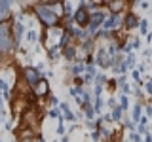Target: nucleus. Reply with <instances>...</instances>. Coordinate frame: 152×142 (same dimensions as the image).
<instances>
[{
    "label": "nucleus",
    "mask_w": 152,
    "mask_h": 142,
    "mask_svg": "<svg viewBox=\"0 0 152 142\" xmlns=\"http://www.w3.org/2000/svg\"><path fill=\"white\" fill-rule=\"evenodd\" d=\"M34 13L44 28L59 27V19L63 13V2H38L34 4Z\"/></svg>",
    "instance_id": "1"
},
{
    "label": "nucleus",
    "mask_w": 152,
    "mask_h": 142,
    "mask_svg": "<svg viewBox=\"0 0 152 142\" xmlns=\"http://www.w3.org/2000/svg\"><path fill=\"white\" fill-rule=\"evenodd\" d=\"M104 13L103 12H93V13H89V21H88V27H86V36L88 38H91L97 34V28L103 25V21H104Z\"/></svg>",
    "instance_id": "2"
},
{
    "label": "nucleus",
    "mask_w": 152,
    "mask_h": 142,
    "mask_svg": "<svg viewBox=\"0 0 152 142\" xmlns=\"http://www.w3.org/2000/svg\"><path fill=\"white\" fill-rule=\"evenodd\" d=\"M21 17H23V12L17 15V19L12 23V38H13V46H15V49L19 47V44H21V40H23V34H25V25H23V21H21Z\"/></svg>",
    "instance_id": "3"
},
{
    "label": "nucleus",
    "mask_w": 152,
    "mask_h": 142,
    "mask_svg": "<svg viewBox=\"0 0 152 142\" xmlns=\"http://www.w3.org/2000/svg\"><path fill=\"white\" fill-rule=\"evenodd\" d=\"M88 21H89V12L84 8V4H80V8L72 13V23L80 28H86L88 27Z\"/></svg>",
    "instance_id": "4"
},
{
    "label": "nucleus",
    "mask_w": 152,
    "mask_h": 142,
    "mask_svg": "<svg viewBox=\"0 0 152 142\" xmlns=\"http://www.w3.org/2000/svg\"><path fill=\"white\" fill-rule=\"evenodd\" d=\"M23 78H25V83L32 89V87L38 83V80H40L42 76L36 72L34 66H25V68H23Z\"/></svg>",
    "instance_id": "5"
},
{
    "label": "nucleus",
    "mask_w": 152,
    "mask_h": 142,
    "mask_svg": "<svg viewBox=\"0 0 152 142\" xmlns=\"http://www.w3.org/2000/svg\"><path fill=\"white\" fill-rule=\"evenodd\" d=\"M122 23H124V19H122L120 15H110L108 19H104V21H103L101 27H103L104 32H110V30H114V28H118Z\"/></svg>",
    "instance_id": "6"
},
{
    "label": "nucleus",
    "mask_w": 152,
    "mask_h": 142,
    "mask_svg": "<svg viewBox=\"0 0 152 142\" xmlns=\"http://www.w3.org/2000/svg\"><path fill=\"white\" fill-rule=\"evenodd\" d=\"M12 17V2L10 0H0V25L8 23Z\"/></svg>",
    "instance_id": "7"
},
{
    "label": "nucleus",
    "mask_w": 152,
    "mask_h": 142,
    "mask_svg": "<svg viewBox=\"0 0 152 142\" xmlns=\"http://www.w3.org/2000/svg\"><path fill=\"white\" fill-rule=\"evenodd\" d=\"M32 93H34V97H46V95H50V83H48V80L46 78L38 80V83L32 87Z\"/></svg>",
    "instance_id": "8"
},
{
    "label": "nucleus",
    "mask_w": 152,
    "mask_h": 142,
    "mask_svg": "<svg viewBox=\"0 0 152 142\" xmlns=\"http://www.w3.org/2000/svg\"><path fill=\"white\" fill-rule=\"evenodd\" d=\"M97 63H99L101 68H108V66L114 64V61L108 57V53H107V49H104V47H101V49L97 51Z\"/></svg>",
    "instance_id": "9"
},
{
    "label": "nucleus",
    "mask_w": 152,
    "mask_h": 142,
    "mask_svg": "<svg viewBox=\"0 0 152 142\" xmlns=\"http://www.w3.org/2000/svg\"><path fill=\"white\" fill-rule=\"evenodd\" d=\"M57 108L63 112V116H61L63 120H66V121H76V116L70 112V108H69V104H66V102H59V106H57Z\"/></svg>",
    "instance_id": "10"
},
{
    "label": "nucleus",
    "mask_w": 152,
    "mask_h": 142,
    "mask_svg": "<svg viewBox=\"0 0 152 142\" xmlns=\"http://www.w3.org/2000/svg\"><path fill=\"white\" fill-rule=\"evenodd\" d=\"M124 25H126V28H135L139 25V19H137L135 13H127L126 19H124Z\"/></svg>",
    "instance_id": "11"
},
{
    "label": "nucleus",
    "mask_w": 152,
    "mask_h": 142,
    "mask_svg": "<svg viewBox=\"0 0 152 142\" xmlns=\"http://www.w3.org/2000/svg\"><path fill=\"white\" fill-rule=\"evenodd\" d=\"M104 4L110 6L112 15H120V9H124V6H126V2H120V0H116V2H104Z\"/></svg>",
    "instance_id": "12"
},
{
    "label": "nucleus",
    "mask_w": 152,
    "mask_h": 142,
    "mask_svg": "<svg viewBox=\"0 0 152 142\" xmlns=\"http://www.w3.org/2000/svg\"><path fill=\"white\" fill-rule=\"evenodd\" d=\"M82 110H84V116L88 117V121H93V117H95V110H93L91 104L84 102V104H82Z\"/></svg>",
    "instance_id": "13"
},
{
    "label": "nucleus",
    "mask_w": 152,
    "mask_h": 142,
    "mask_svg": "<svg viewBox=\"0 0 152 142\" xmlns=\"http://www.w3.org/2000/svg\"><path fill=\"white\" fill-rule=\"evenodd\" d=\"M63 57H65V59H69V61H72L74 57H76V47L74 46H66L65 49H63Z\"/></svg>",
    "instance_id": "14"
},
{
    "label": "nucleus",
    "mask_w": 152,
    "mask_h": 142,
    "mask_svg": "<svg viewBox=\"0 0 152 142\" xmlns=\"http://www.w3.org/2000/svg\"><path fill=\"white\" fill-rule=\"evenodd\" d=\"M141 117H142V106H141L139 102H137L135 106H133V121L139 123V121H141Z\"/></svg>",
    "instance_id": "15"
},
{
    "label": "nucleus",
    "mask_w": 152,
    "mask_h": 142,
    "mask_svg": "<svg viewBox=\"0 0 152 142\" xmlns=\"http://www.w3.org/2000/svg\"><path fill=\"white\" fill-rule=\"evenodd\" d=\"M112 70H114L116 74H126V72H127V64H126V61H120V63H116Z\"/></svg>",
    "instance_id": "16"
},
{
    "label": "nucleus",
    "mask_w": 152,
    "mask_h": 142,
    "mask_svg": "<svg viewBox=\"0 0 152 142\" xmlns=\"http://www.w3.org/2000/svg\"><path fill=\"white\" fill-rule=\"evenodd\" d=\"M25 40L28 42V44H36V42H38V34H36V30H27Z\"/></svg>",
    "instance_id": "17"
},
{
    "label": "nucleus",
    "mask_w": 152,
    "mask_h": 142,
    "mask_svg": "<svg viewBox=\"0 0 152 142\" xmlns=\"http://www.w3.org/2000/svg\"><path fill=\"white\" fill-rule=\"evenodd\" d=\"M48 57H50L51 61H57V59H59V47H57V46H51L50 49H48Z\"/></svg>",
    "instance_id": "18"
},
{
    "label": "nucleus",
    "mask_w": 152,
    "mask_h": 142,
    "mask_svg": "<svg viewBox=\"0 0 152 142\" xmlns=\"http://www.w3.org/2000/svg\"><path fill=\"white\" fill-rule=\"evenodd\" d=\"M118 106L122 108V112H126L127 108H129V99H127V95H122L120 97V104H118Z\"/></svg>",
    "instance_id": "19"
},
{
    "label": "nucleus",
    "mask_w": 152,
    "mask_h": 142,
    "mask_svg": "<svg viewBox=\"0 0 152 142\" xmlns=\"http://www.w3.org/2000/svg\"><path fill=\"white\" fill-rule=\"evenodd\" d=\"M84 68H86V66H84L82 63H76V64L72 66V68H70V72H72L74 76H80V74L84 72Z\"/></svg>",
    "instance_id": "20"
},
{
    "label": "nucleus",
    "mask_w": 152,
    "mask_h": 142,
    "mask_svg": "<svg viewBox=\"0 0 152 142\" xmlns=\"http://www.w3.org/2000/svg\"><path fill=\"white\" fill-rule=\"evenodd\" d=\"M110 120H114V121H120V120H122V108H120V106H116V108L112 110Z\"/></svg>",
    "instance_id": "21"
},
{
    "label": "nucleus",
    "mask_w": 152,
    "mask_h": 142,
    "mask_svg": "<svg viewBox=\"0 0 152 142\" xmlns=\"http://www.w3.org/2000/svg\"><path fill=\"white\" fill-rule=\"evenodd\" d=\"M93 101H95L93 110H95V114H99V112H101V108H103V99L101 97H93Z\"/></svg>",
    "instance_id": "22"
},
{
    "label": "nucleus",
    "mask_w": 152,
    "mask_h": 142,
    "mask_svg": "<svg viewBox=\"0 0 152 142\" xmlns=\"http://www.w3.org/2000/svg\"><path fill=\"white\" fill-rule=\"evenodd\" d=\"M139 30L142 34H146V30H148V21H146V19H141L139 21Z\"/></svg>",
    "instance_id": "23"
},
{
    "label": "nucleus",
    "mask_w": 152,
    "mask_h": 142,
    "mask_svg": "<svg viewBox=\"0 0 152 142\" xmlns=\"http://www.w3.org/2000/svg\"><path fill=\"white\" fill-rule=\"evenodd\" d=\"M48 116L53 117V120H59V117H61V110H59V108H51V110L48 112Z\"/></svg>",
    "instance_id": "24"
},
{
    "label": "nucleus",
    "mask_w": 152,
    "mask_h": 142,
    "mask_svg": "<svg viewBox=\"0 0 152 142\" xmlns=\"http://www.w3.org/2000/svg\"><path fill=\"white\" fill-rule=\"evenodd\" d=\"M95 82H97L95 85H103L104 82H107V76H104V74H97V76H95Z\"/></svg>",
    "instance_id": "25"
},
{
    "label": "nucleus",
    "mask_w": 152,
    "mask_h": 142,
    "mask_svg": "<svg viewBox=\"0 0 152 142\" xmlns=\"http://www.w3.org/2000/svg\"><path fill=\"white\" fill-rule=\"evenodd\" d=\"M126 64H127V66H133V64H135V55H133V53H127Z\"/></svg>",
    "instance_id": "26"
},
{
    "label": "nucleus",
    "mask_w": 152,
    "mask_h": 142,
    "mask_svg": "<svg viewBox=\"0 0 152 142\" xmlns=\"http://www.w3.org/2000/svg\"><path fill=\"white\" fill-rule=\"evenodd\" d=\"M101 91H103V85H95V91H93V97H101Z\"/></svg>",
    "instance_id": "27"
},
{
    "label": "nucleus",
    "mask_w": 152,
    "mask_h": 142,
    "mask_svg": "<svg viewBox=\"0 0 152 142\" xmlns=\"http://www.w3.org/2000/svg\"><path fill=\"white\" fill-rule=\"evenodd\" d=\"M0 116H6V110H4V97L0 95Z\"/></svg>",
    "instance_id": "28"
},
{
    "label": "nucleus",
    "mask_w": 152,
    "mask_h": 142,
    "mask_svg": "<svg viewBox=\"0 0 152 142\" xmlns=\"http://www.w3.org/2000/svg\"><path fill=\"white\" fill-rule=\"evenodd\" d=\"M50 102H51V106H59V99H57V97H53V95H51V97H50Z\"/></svg>",
    "instance_id": "29"
},
{
    "label": "nucleus",
    "mask_w": 152,
    "mask_h": 142,
    "mask_svg": "<svg viewBox=\"0 0 152 142\" xmlns=\"http://www.w3.org/2000/svg\"><path fill=\"white\" fill-rule=\"evenodd\" d=\"M131 140H133V142H142L139 133H131Z\"/></svg>",
    "instance_id": "30"
},
{
    "label": "nucleus",
    "mask_w": 152,
    "mask_h": 142,
    "mask_svg": "<svg viewBox=\"0 0 152 142\" xmlns=\"http://www.w3.org/2000/svg\"><path fill=\"white\" fill-rule=\"evenodd\" d=\"M129 46H131V49H133V47H135V49H137V47L141 46V40H139V38H135V40H133V42H131Z\"/></svg>",
    "instance_id": "31"
},
{
    "label": "nucleus",
    "mask_w": 152,
    "mask_h": 142,
    "mask_svg": "<svg viewBox=\"0 0 152 142\" xmlns=\"http://www.w3.org/2000/svg\"><path fill=\"white\" fill-rule=\"evenodd\" d=\"M145 89H146V91H148V93H152V80H150L148 83H145Z\"/></svg>",
    "instance_id": "32"
},
{
    "label": "nucleus",
    "mask_w": 152,
    "mask_h": 142,
    "mask_svg": "<svg viewBox=\"0 0 152 142\" xmlns=\"http://www.w3.org/2000/svg\"><path fill=\"white\" fill-rule=\"evenodd\" d=\"M137 129H139V133H141V135H146V127H145V125H139Z\"/></svg>",
    "instance_id": "33"
},
{
    "label": "nucleus",
    "mask_w": 152,
    "mask_h": 142,
    "mask_svg": "<svg viewBox=\"0 0 152 142\" xmlns=\"http://www.w3.org/2000/svg\"><path fill=\"white\" fill-rule=\"evenodd\" d=\"M126 127H127V129H133L135 125H133V121H129V120H127V121H126Z\"/></svg>",
    "instance_id": "34"
},
{
    "label": "nucleus",
    "mask_w": 152,
    "mask_h": 142,
    "mask_svg": "<svg viewBox=\"0 0 152 142\" xmlns=\"http://www.w3.org/2000/svg\"><path fill=\"white\" fill-rule=\"evenodd\" d=\"M91 138H93V140H99V133H97V131L91 133Z\"/></svg>",
    "instance_id": "35"
},
{
    "label": "nucleus",
    "mask_w": 152,
    "mask_h": 142,
    "mask_svg": "<svg viewBox=\"0 0 152 142\" xmlns=\"http://www.w3.org/2000/svg\"><path fill=\"white\" fill-rule=\"evenodd\" d=\"M146 116H152V106H146Z\"/></svg>",
    "instance_id": "36"
},
{
    "label": "nucleus",
    "mask_w": 152,
    "mask_h": 142,
    "mask_svg": "<svg viewBox=\"0 0 152 142\" xmlns=\"http://www.w3.org/2000/svg\"><path fill=\"white\" fill-rule=\"evenodd\" d=\"M146 42H148V44H152V32H148V36H146Z\"/></svg>",
    "instance_id": "37"
},
{
    "label": "nucleus",
    "mask_w": 152,
    "mask_h": 142,
    "mask_svg": "<svg viewBox=\"0 0 152 142\" xmlns=\"http://www.w3.org/2000/svg\"><path fill=\"white\" fill-rule=\"evenodd\" d=\"M61 142H69V136H66V135H63V138H61Z\"/></svg>",
    "instance_id": "38"
},
{
    "label": "nucleus",
    "mask_w": 152,
    "mask_h": 142,
    "mask_svg": "<svg viewBox=\"0 0 152 142\" xmlns=\"http://www.w3.org/2000/svg\"><path fill=\"white\" fill-rule=\"evenodd\" d=\"M2 57H4V55H2V53H0V64H2Z\"/></svg>",
    "instance_id": "39"
},
{
    "label": "nucleus",
    "mask_w": 152,
    "mask_h": 142,
    "mask_svg": "<svg viewBox=\"0 0 152 142\" xmlns=\"http://www.w3.org/2000/svg\"><path fill=\"white\" fill-rule=\"evenodd\" d=\"M0 123H2V116H0Z\"/></svg>",
    "instance_id": "40"
},
{
    "label": "nucleus",
    "mask_w": 152,
    "mask_h": 142,
    "mask_svg": "<svg viewBox=\"0 0 152 142\" xmlns=\"http://www.w3.org/2000/svg\"><path fill=\"white\" fill-rule=\"evenodd\" d=\"M53 142H57V140H53Z\"/></svg>",
    "instance_id": "41"
},
{
    "label": "nucleus",
    "mask_w": 152,
    "mask_h": 142,
    "mask_svg": "<svg viewBox=\"0 0 152 142\" xmlns=\"http://www.w3.org/2000/svg\"><path fill=\"white\" fill-rule=\"evenodd\" d=\"M0 142H2V140H0Z\"/></svg>",
    "instance_id": "42"
}]
</instances>
